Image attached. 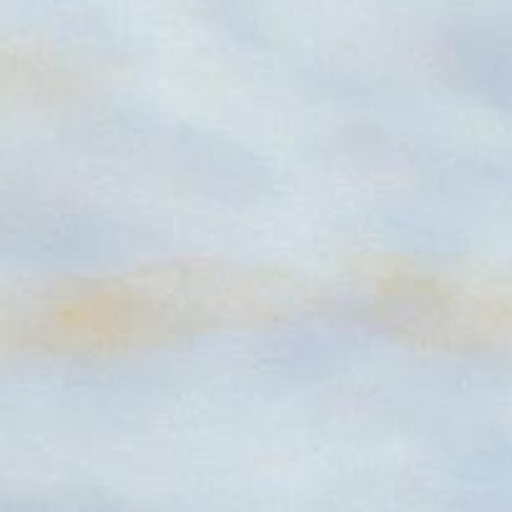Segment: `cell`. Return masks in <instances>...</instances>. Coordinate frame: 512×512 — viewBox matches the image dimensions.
I'll use <instances>...</instances> for the list:
<instances>
[{
  "label": "cell",
  "mask_w": 512,
  "mask_h": 512,
  "mask_svg": "<svg viewBox=\"0 0 512 512\" xmlns=\"http://www.w3.org/2000/svg\"><path fill=\"white\" fill-rule=\"evenodd\" d=\"M302 274L226 259H176L0 289V359L103 362L309 314Z\"/></svg>",
  "instance_id": "cell-1"
},
{
  "label": "cell",
  "mask_w": 512,
  "mask_h": 512,
  "mask_svg": "<svg viewBox=\"0 0 512 512\" xmlns=\"http://www.w3.org/2000/svg\"><path fill=\"white\" fill-rule=\"evenodd\" d=\"M349 282L359 314L415 352L512 354V279L377 251L354 259Z\"/></svg>",
  "instance_id": "cell-2"
},
{
  "label": "cell",
  "mask_w": 512,
  "mask_h": 512,
  "mask_svg": "<svg viewBox=\"0 0 512 512\" xmlns=\"http://www.w3.org/2000/svg\"><path fill=\"white\" fill-rule=\"evenodd\" d=\"M88 71L71 53L31 38H0V116L33 111L73 98Z\"/></svg>",
  "instance_id": "cell-3"
}]
</instances>
